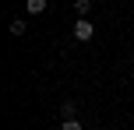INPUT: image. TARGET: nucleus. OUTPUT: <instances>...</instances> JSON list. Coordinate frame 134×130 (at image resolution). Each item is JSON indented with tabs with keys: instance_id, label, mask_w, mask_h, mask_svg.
<instances>
[{
	"instance_id": "1",
	"label": "nucleus",
	"mask_w": 134,
	"mask_h": 130,
	"mask_svg": "<svg viewBox=\"0 0 134 130\" xmlns=\"http://www.w3.org/2000/svg\"><path fill=\"white\" fill-rule=\"evenodd\" d=\"M92 35H95V28H92L88 18H78V21H74V39H78V42H88Z\"/></svg>"
},
{
	"instance_id": "2",
	"label": "nucleus",
	"mask_w": 134,
	"mask_h": 130,
	"mask_svg": "<svg viewBox=\"0 0 134 130\" xmlns=\"http://www.w3.org/2000/svg\"><path fill=\"white\" fill-rule=\"evenodd\" d=\"M25 11H28V14H46V0H28Z\"/></svg>"
},
{
	"instance_id": "3",
	"label": "nucleus",
	"mask_w": 134,
	"mask_h": 130,
	"mask_svg": "<svg viewBox=\"0 0 134 130\" xmlns=\"http://www.w3.org/2000/svg\"><path fill=\"white\" fill-rule=\"evenodd\" d=\"M74 11H78V18H85L92 11V0H74Z\"/></svg>"
},
{
	"instance_id": "4",
	"label": "nucleus",
	"mask_w": 134,
	"mask_h": 130,
	"mask_svg": "<svg viewBox=\"0 0 134 130\" xmlns=\"http://www.w3.org/2000/svg\"><path fill=\"white\" fill-rule=\"evenodd\" d=\"M60 113H64V120H74V113H78V106H74V102H64V106H60Z\"/></svg>"
},
{
	"instance_id": "5",
	"label": "nucleus",
	"mask_w": 134,
	"mask_h": 130,
	"mask_svg": "<svg viewBox=\"0 0 134 130\" xmlns=\"http://www.w3.org/2000/svg\"><path fill=\"white\" fill-rule=\"evenodd\" d=\"M11 32H14V35H25V21L14 18V21H11Z\"/></svg>"
}]
</instances>
